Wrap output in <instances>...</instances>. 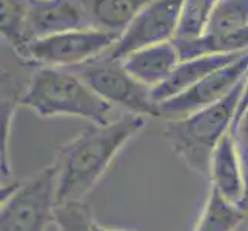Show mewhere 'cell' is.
Returning a JSON list of instances; mask_svg holds the SVG:
<instances>
[{
  "label": "cell",
  "mask_w": 248,
  "mask_h": 231,
  "mask_svg": "<svg viewBox=\"0 0 248 231\" xmlns=\"http://www.w3.org/2000/svg\"><path fill=\"white\" fill-rule=\"evenodd\" d=\"M147 125V117L124 113L105 125L90 123L54 156L57 205L83 202L128 143Z\"/></svg>",
  "instance_id": "6da1fadb"
},
{
  "label": "cell",
  "mask_w": 248,
  "mask_h": 231,
  "mask_svg": "<svg viewBox=\"0 0 248 231\" xmlns=\"http://www.w3.org/2000/svg\"><path fill=\"white\" fill-rule=\"evenodd\" d=\"M20 107L42 119L78 117L88 123L113 122L116 108L102 99L71 68L39 66L19 96Z\"/></svg>",
  "instance_id": "7a4b0ae2"
},
{
  "label": "cell",
  "mask_w": 248,
  "mask_h": 231,
  "mask_svg": "<svg viewBox=\"0 0 248 231\" xmlns=\"http://www.w3.org/2000/svg\"><path fill=\"white\" fill-rule=\"evenodd\" d=\"M242 82L216 104L186 117L167 121L165 140L176 156L196 174L208 179L213 153L234 122Z\"/></svg>",
  "instance_id": "3957f363"
},
{
  "label": "cell",
  "mask_w": 248,
  "mask_h": 231,
  "mask_svg": "<svg viewBox=\"0 0 248 231\" xmlns=\"http://www.w3.org/2000/svg\"><path fill=\"white\" fill-rule=\"evenodd\" d=\"M56 207V168L51 162L28 181L2 184L0 231H46Z\"/></svg>",
  "instance_id": "277c9868"
},
{
  "label": "cell",
  "mask_w": 248,
  "mask_h": 231,
  "mask_svg": "<svg viewBox=\"0 0 248 231\" xmlns=\"http://www.w3.org/2000/svg\"><path fill=\"white\" fill-rule=\"evenodd\" d=\"M102 99L125 113L160 119L153 90L125 70L121 59L102 54L94 61L71 68Z\"/></svg>",
  "instance_id": "5b68a950"
},
{
  "label": "cell",
  "mask_w": 248,
  "mask_h": 231,
  "mask_svg": "<svg viewBox=\"0 0 248 231\" xmlns=\"http://www.w3.org/2000/svg\"><path fill=\"white\" fill-rule=\"evenodd\" d=\"M119 36L97 28L71 30L32 40L17 59L28 66L76 68L108 53Z\"/></svg>",
  "instance_id": "8992f818"
},
{
  "label": "cell",
  "mask_w": 248,
  "mask_h": 231,
  "mask_svg": "<svg viewBox=\"0 0 248 231\" xmlns=\"http://www.w3.org/2000/svg\"><path fill=\"white\" fill-rule=\"evenodd\" d=\"M248 73V51L234 62L219 68L217 71L205 76L193 87L159 104L160 119L174 121L186 117L196 111L207 108L222 100L244 80Z\"/></svg>",
  "instance_id": "52a82bcc"
},
{
  "label": "cell",
  "mask_w": 248,
  "mask_h": 231,
  "mask_svg": "<svg viewBox=\"0 0 248 231\" xmlns=\"http://www.w3.org/2000/svg\"><path fill=\"white\" fill-rule=\"evenodd\" d=\"M184 0H153L136 15L107 54L124 59L133 51L174 39Z\"/></svg>",
  "instance_id": "ba28073f"
},
{
  "label": "cell",
  "mask_w": 248,
  "mask_h": 231,
  "mask_svg": "<svg viewBox=\"0 0 248 231\" xmlns=\"http://www.w3.org/2000/svg\"><path fill=\"white\" fill-rule=\"evenodd\" d=\"M30 44L71 30L93 28L83 0H30L28 5Z\"/></svg>",
  "instance_id": "9c48e42d"
},
{
  "label": "cell",
  "mask_w": 248,
  "mask_h": 231,
  "mask_svg": "<svg viewBox=\"0 0 248 231\" xmlns=\"http://www.w3.org/2000/svg\"><path fill=\"white\" fill-rule=\"evenodd\" d=\"M208 181L210 188L220 194L227 202L244 208L247 196L245 174L234 138L230 131L222 138L213 153Z\"/></svg>",
  "instance_id": "30bf717a"
},
{
  "label": "cell",
  "mask_w": 248,
  "mask_h": 231,
  "mask_svg": "<svg viewBox=\"0 0 248 231\" xmlns=\"http://www.w3.org/2000/svg\"><path fill=\"white\" fill-rule=\"evenodd\" d=\"M125 70L151 90L164 83L182 61L173 40L133 51L121 59Z\"/></svg>",
  "instance_id": "8fae6325"
},
{
  "label": "cell",
  "mask_w": 248,
  "mask_h": 231,
  "mask_svg": "<svg viewBox=\"0 0 248 231\" xmlns=\"http://www.w3.org/2000/svg\"><path fill=\"white\" fill-rule=\"evenodd\" d=\"M247 53V51H245ZM244 53L239 54H224V56H198L191 59H185L181 61L176 66L168 79L153 90V96H155L157 104L164 102L170 97H174L182 91L193 87L198 83L205 76L217 71L219 68L225 66L228 63L234 62L236 59L241 57Z\"/></svg>",
  "instance_id": "7c38bea8"
},
{
  "label": "cell",
  "mask_w": 248,
  "mask_h": 231,
  "mask_svg": "<svg viewBox=\"0 0 248 231\" xmlns=\"http://www.w3.org/2000/svg\"><path fill=\"white\" fill-rule=\"evenodd\" d=\"M151 2L153 0H83L93 28L116 36H121L136 15Z\"/></svg>",
  "instance_id": "4fadbf2b"
},
{
  "label": "cell",
  "mask_w": 248,
  "mask_h": 231,
  "mask_svg": "<svg viewBox=\"0 0 248 231\" xmlns=\"http://www.w3.org/2000/svg\"><path fill=\"white\" fill-rule=\"evenodd\" d=\"M177 48L182 61L198 56H224L245 53V51H248V27L232 32H205L202 37L179 45Z\"/></svg>",
  "instance_id": "5bb4252c"
},
{
  "label": "cell",
  "mask_w": 248,
  "mask_h": 231,
  "mask_svg": "<svg viewBox=\"0 0 248 231\" xmlns=\"http://www.w3.org/2000/svg\"><path fill=\"white\" fill-rule=\"evenodd\" d=\"M248 219V213L227 202L210 188L202 215L193 231H236Z\"/></svg>",
  "instance_id": "9a60e30c"
},
{
  "label": "cell",
  "mask_w": 248,
  "mask_h": 231,
  "mask_svg": "<svg viewBox=\"0 0 248 231\" xmlns=\"http://www.w3.org/2000/svg\"><path fill=\"white\" fill-rule=\"evenodd\" d=\"M217 0H184L173 42L179 46L202 37Z\"/></svg>",
  "instance_id": "2e32d148"
},
{
  "label": "cell",
  "mask_w": 248,
  "mask_h": 231,
  "mask_svg": "<svg viewBox=\"0 0 248 231\" xmlns=\"http://www.w3.org/2000/svg\"><path fill=\"white\" fill-rule=\"evenodd\" d=\"M28 5L30 0H2L0 32L2 39L14 49L16 54L30 44L27 27Z\"/></svg>",
  "instance_id": "e0dca14e"
},
{
  "label": "cell",
  "mask_w": 248,
  "mask_h": 231,
  "mask_svg": "<svg viewBox=\"0 0 248 231\" xmlns=\"http://www.w3.org/2000/svg\"><path fill=\"white\" fill-rule=\"evenodd\" d=\"M248 27V0H217L205 32H232Z\"/></svg>",
  "instance_id": "ac0fdd59"
},
{
  "label": "cell",
  "mask_w": 248,
  "mask_h": 231,
  "mask_svg": "<svg viewBox=\"0 0 248 231\" xmlns=\"http://www.w3.org/2000/svg\"><path fill=\"white\" fill-rule=\"evenodd\" d=\"M94 219L85 202L57 205L53 225L57 231H94Z\"/></svg>",
  "instance_id": "d6986e66"
},
{
  "label": "cell",
  "mask_w": 248,
  "mask_h": 231,
  "mask_svg": "<svg viewBox=\"0 0 248 231\" xmlns=\"http://www.w3.org/2000/svg\"><path fill=\"white\" fill-rule=\"evenodd\" d=\"M20 92H2V184L11 181V165H10V133L13 119L16 116Z\"/></svg>",
  "instance_id": "ffe728a7"
},
{
  "label": "cell",
  "mask_w": 248,
  "mask_h": 231,
  "mask_svg": "<svg viewBox=\"0 0 248 231\" xmlns=\"http://www.w3.org/2000/svg\"><path fill=\"white\" fill-rule=\"evenodd\" d=\"M230 133L233 134L239 157L242 162L244 174H245V184H247V196H245V205L244 208L248 213V109L244 113V116L239 119V122L232 126Z\"/></svg>",
  "instance_id": "44dd1931"
},
{
  "label": "cell",
  "mask_w": 248,
  "mask_h": 231,
  "mask_svg": "<svg viewBox=\"0 0 248 231\" xmlns=\"http://www.w3.org/2000/svg\"><path fill=\"white\" fill-rule=\"evenodd\" d=\"M248 109V73L245 76V79L242 82V90H241V97H239V104H237V111H236V117L233 125L239 122V119L244 116V113ZM232 125V126H233Z\"/></svg>",
  "instance_id": "7402d4cb"
},
{
  "label": "cell",
  "mask_w": 248,
  "mask_h": 231,
  "mask_svg": "<svg viewBox=\"0 0 248 231\" xmlns=\"http://www.w3.org/2000/svg\"><path fill=\"white\" fill-rule=\"evenodd\" d=\"M94 231H124V230H114V228H107V227H102L99 224H94Z\"/></svg>",
  "instance_id": "603a6c76"
},
{
  "label": "cell",
  "mask_w": 248,
  "mask_h": 231,
  "mask_svg": "<svg viewBox=\"0 0 248 231\" xmlns=\"http://www.w3.org/2000/svg\"><path fill=\"white\" fill-rule=\"evenodd\" d=\"M236 231H248V219H247V220L244 222V224H242L241 227H239Z\"/></svg>",
  "instance_id": "cb8c5ba5"
}]
</instances>
